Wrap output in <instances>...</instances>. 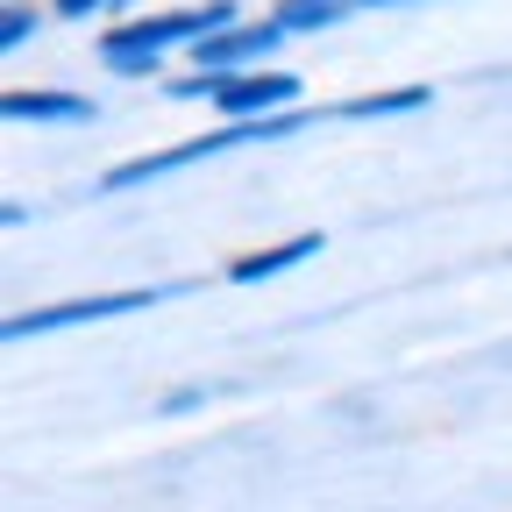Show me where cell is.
Here are the masks:
<instances>
[{
    "label": "cell",
    "mask_w": 512,
    "mask_h": 512,
    "mask_svg": "<svg viewBox=\"0 0 512 512\" xmlns=\"http://www.w3.org/2000/svg\"><path fill=\"white\" fill-rule=\"evenodd\" d=\"M292 100H299V79L292 72H228V79H214V107L235 114V121H264V114H278Z\"/></svg>",
    "instance_id": "obj_3"
},
{
    "label": "cell",
    "mask_w": 512,
    "mask_h": 512,
    "mask_svg": "<svg viewBox=\"0 0 512 512\" xmlns=\"http://www.w3.org/2000/svg\"><path fill=\"white\" fill-rule=\"evenodd\" d=\"M0 107L15 121H86L93 114V100H79V93H8Z\"/></svg>",
    "instance_id": "obj_6"
},
{
    "label": "cell",
    "mask_w": 512,
    "mask_h": 512,
    "mask_svg": "<svg viewBox=\"0 0 512 512\" xmlns=\"http://www.w3.org/2000/svg\"><path fill=\"white\" fill-rule=\"evenodd\" d=\"M57 8H64V15H93V8H100V0H57Z\"/></svg>",
    "instance_id": "obj_9"
},
{
    "label": "cell",
    "mask_w": 512,
    "mask_h": 512,
    "mask_svg": "<svg viewBox=\"0 0 512 512\" xmlns=\"http://www.w3.org/2000/svg\"><path fill=\"white\" fill-rule=\"evenodd\" d=\"M207 29H228V8H185V15H150V22H128V29H114L100 50L114 57V50H128V57H157L164 43H178V36H192L200 43Z\"/></svg>",
    "instance_id": "obj_2"
},
{
    "label": "cell",
    "mask_w": 512,
    "mask_h": 512,
    "mask_svg": "<svg viewBox=\"0 0 512 512\" xmlns=\"http://www.w3.org/2000/svg\"><path fill=\"white\" fill-rule=\"evenodd\" d=\"M271 43H285V29H278V22H256V29H221V36H200V43H192V57H200V72L228 79L235 64L264 57Z\"/></svg>",
    "instance_id": "obj_4"
},
{
    "label": "cell",
    "mask_w": 512,
    "mask_h": 512,
    "mask_svg": "<svg viewBox=\"0 0 512 512\" xmlns=\"http://www.w3.org/2000/svg\"><path fill=\"white\" fill-rule=\"evenodd\" d=\"M335 15H342V0H285L271 22H278V29H328Z\"/></svg>",
    "instance_id": "obj_7"
},
{
    "label": "cell",
    "mask_w": 512,
    "mask_h": 512,
    "mask_svg": "<svg viewBox=\"0 0 512 512\" xmlns=\"http://www.w3.org/2000/svg\"><path fill=\"white\" fill-rule=\"evenodd\" d=\"M29 36H36V15H29V8H8V15H0V43H8V50L29 43Z\"/></svg>",
    "instance_id": "obj_8"
},
{
    "label": "cell",
    "mask_w": 512,
    "mask_h": 512,
    "mask_svg": "<svg viewBox=\"0 0 512 512\" xmlns=\"http://www.w3.org/2000/svg\"><path fill=\"white\" fill-rule=\"evenodd\" d=\"M320 249V235H292V242H278V249H249V256H235V285H256V278H278V271H292V264H306V256Z\"/></svg>",
    "instance_id": "obj_5"
},
{
    "label": "cell",
    "mask_w": 512,
    "mask_h": 512,
    "mask_svg": "<svg viewBox=\"0 0 512 512\" xmlns=\"http://www.w3.org/2000/svg\"><path fill=\"white\" fill-rule=\"evenodd\" d=\"M164 292H100V299H64V306H36V313H15L8 320V342H22V335H50V328H79V320H114V313H143V306H157Z\"/></svg>",
    "instance_id": "obj_1"
}]
</instances>
